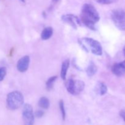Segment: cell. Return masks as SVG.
<instances>
[{
    "instance_id": "1",
    "label": "cell",
    "mask_w": 125,
    "mask_h": 125,
    "mask_svg": "<svg viewBox=\"0 0 125 125\" xmlns=\"http://www.w3.org/2000/svg\"><path fill=\"white\" fill-rule=\"evenodd\" d=\"M81 19L85 26L92 30H95V24L100 20V15L92 5L85 4L82 9Z\"/></svg>"
},
{
    "instance_id": "2",
    "label": "cell",
    "mask_w": 125,
    "mask_h": 125,
    "mask_svg": "<svg viewBox=\"0 0 125 125\" xmlns=\"http://www.w3.org/2000/svg\"><path fill=\"white\" fill-rule=\"evenodd\" d=\"M24 97L21 92L13 91L7 95L6 99L7 107L9 109L14 111L19 108L23 104Z\"/></svg>"
},
{
    "instance_id": "3",
    "label": "cell",
    "mask_w": 125,
    "mask_h": 125,
    "mask_svg": "<svg viewBox=\"0 0 125 125\" xmlns=\"http://www.w3.org/2000/svg\"><path fill=\"white\" fill-rule=\"evenodd\" d=\"M85 87L84 83L82 81L70 79L66 83V89L72 95H78L83 91Z\"/></svg>"
},
{
    "instance_id": "4",
    "label": "cell",
    "mask_w": 125,
    "mask_h": 125,
    "mask_svg": "<svg viewBox=\"0 0 125 125\" xmlns=\"http://www.w3.org/2000/svg\"><path fill=\"white\" fill-rule=\"evenodd\" d=\"M111 17L118 29L125 31V11L122 9L114 10L112 11Z\"/></svg>"
},
{
    "instance_id": "5",
    "label": "cell",
    "mask_w": 125,
    "mask_h": 125,
    "mask_svg": "<svg viewBox=\"0 0 125 125\" xmlns=\"http://www.w3.org/2000/svg\"><path fill=\"white\" fill-rule=\"evenodd\" d=\"M85 44L89 47L93 54L97 56H101L103 54L102 46L99 42L92 38H83L82 39Z\"/></svg>"
},
{
    "instance_id": "6",
    "label": "cell",
    "mask_w": 125,
    "mask_h": 125,
    "mask_svg": "<svg viewBox=\"0 0 125 125\" xmlns=\"http://www.w3.org/2000/svg\"><path fill=\"white\" fill-rule=\"evenodd\" d=\"M23 118L24 125H34V116L32 106L29 104H24L23 109Z\"/></svg>"
},
{
    "instance_id": "7",
    "label": "cell",
    "mask_w": 125,
    "mask_h": 125,
    "mask_svg": "<svg viewBox=\"0 0 125 125\" xmlns=\"http://www.w3.org/2000/svg\"><path fill=\"white\" fill-rule=\"evenodd\" d=\"M62 20L65 23L68 24L74 29L77 28V24H80V20L74 15H64L62 17Z\"/></svg>"
},
{
    "instance_id": "8",
    "label": "cell",
    "mask_w": 125,
    "mask_h": 125,
    "mask_svg": "<svg viewBox=\"0 0 125 125\" xmlns=\"http://www.w3.org/2000/svg\"><path fill=\"white\" fill-rule=\"evenodd\" d=\"M30 62V58L28 56H24L22 57L17 62V68L19 72H25L28 69Z\"/></svg>"
},
{
    "instance_id": "9",
    "label": "cell",
    "mask_w": 125,
    "mask_h": 125,
    "mask_svg": "<svg viewBox=\"0 0 125 125\" xmlns=\"http://www.w3.org/2000/svg\"><path fill=\"white\" fill-rule=\"evenodd\" d=\"M112 72L117 76H122L125 74V61L115 63L112 65Z\"/></svg>"
},
{
    "instance_id": "10",
    "label": "cell",
    "mask_w": 125,
    "mask_h": 125,
    "mask_svg": "<svg viewBox=\"0 0 125 125\" xmlns=\"http://www.w3.org/2000/svg\"><path fill=\"white\" fill-rule=\"evenodd\" d=\"M70 66V61L68 59L65 60L62 62L61 71V76L63 80H65L67 76V73Z\"/></svg>"
},
{
    "instance_id": "11",
    "label": "cell",
    "mask_w": 125,
    "mask_h": 125,
    "mask_svg": "<svg viewBox=\"0 0 125 125\" xmlns=\"http://www.w3.org/2000/svg\"><path fill=\"white\" fill-rule=\"evenodd\" d=\"M53 34V29L51 27H46L42 31L41 34V38L42 40H46L51 37Z\"/></svg>"
},
{
    "instance_id": "12",
    "label": "cell",
    "mask_w": 125,
    "mask_h": 125,
    "mask_svg": "<svg viewBox=\"0 0 125 125\" xmlns=\"http://www.w3.org/2000/svg\"><path fill=\"white\" fill-rule=\"evenodd\" d=\"M97 72V67L93 62H91L87 68L86 72L89 77H92Z\"/></svg>"
},
{
    "instance_id": "13",
    "label": "cell",
    "mask_w": 125,
    "mask_h": 125,
    "mask_svg": "<svg viewBox=\"0 0 125 125\" xmlns=\"http://www.w3.org/2000/svg\"><path fill=\"white\" fill-rule=\"evenodd\" d=\"M50 101L47 98L45 97V96L40 98L39 101V106L41 108L44 109H47L50 107Z\"/></svg>"
},
{
    "instance_id": "14",
    "label": "cell",
    "mask_w": 125,
    "mask_h": 125,
    "mask_svg": "<svg viewBox=\"0 0 125 125\" xmlns=\"http://www.w3.org/2000/svg\"><path fill=\"white\" fill-rule=\"evenodd\" d=\"M57 79V76H51V78H50L48 79V80L46 81V89L48 90H50L52 89L53 87L54 83L55 81Z\"/></svg>"
},
{
    "instance_id": "15",
    "label": "cell",
    "mask_w": 125,
    "mask_h": 125,
    "mask_svg": "<svg viewBox=\"0 0 125 125\" xmlns=\"http://www.w3.org/2000/svg\"><path fill=\"white\" fill-rule=\"evenodd\" d=\"M107 87L104 83H101L98 84V92L100 95H104L107 93Z\"/></svg>"
},
{
    "instance_id": "16",
    "label": "cell",
    "mask_w": 125,
    "mask_h": 125,
    "mask_svg": "<svg viewBox=\"0 0 125 125\" xmlns=\"http://www.w3.org/2000/svg\"><path fill=\"white\" fill-rule=\"evenodd\" d=\"M59 107L60 110L61 111V114H62V118H63V120H65L66 117V112L65 110V107H64V103H63V101L62 100H61L59 101Z\"/></svg>"
},
{
    "instance_id": "17",
    "label": "cell",
    "mask_w": 125,
    "mask_h": 125,
    "mask_svg": "<svg viewBox=\"0 0 125 125\" xmlns=\"http://www.w3.org/2000/svg\"><path fill=\"white\" fill-rule=\"evenodd\" d=\"M7 70L5 67H1L0 68V82L2 81L4 79V77L6 76Z\"/></svg>"
},
{
    "instance_id": "18",
    "label": "cell",
    "mask_w": 125,
    "mask_h": 125,
    "mask_svg": "<svg viewBox=\"0 0 125 125\" xmlns=\"http://www.w3.org/2000/svg\"><path fill=\"white\" fill-rule=\"evenodd\" d=\"M118 0H97V2L101 4H110L116 2Z\"/></svg>"
},
{
    "instance_id": "19",
    "label": "cell",
    "mask_w": 125,
    "mask_h": 125,
    "mask_svg": "<svg viewBox=\"0 0 125 125\" xmlns=\"http://www.w3.org/2000/svg\"><path fill=\"white\" fill-rule=\"evenodd\" d=\"M35 115L38 118H41V117H42L43 116L44 112L42 111H41V110H39V111H37L35 112Z\"/></svg>"
},
{
    "instance_id": "20",
    "label": "cell",
    "mask_w": 125,
    "mask_h": 125,
    "mask_svg": "<svg viewBox=\"0 0 125 125\" xmlns=\"http://www.w3.org/2000/svg\"><path fill=\"white\" fill-rule=\"evenodd\" d=\"M120 115L125 122V110H122L120 112Z\"/></svg>"
},
{
    "instance_id": "21",
    "label": "cell",
    "mask_w": 125,
    "mask_h": 125,
    "mask_svg": "<svg viewBox=\"0 0 125 125\" xmlns=\"http://www.w3.org/2000/svg\"><path fill=\"white\" fill-rule=\"evenodd\" d=\"M123 54H124V56H125V46L123 48Z\"/></svg>"
},
{
    "instance_id": "22",
    "label": "cell",
    "mask_w": 125,
    "mask_h": 125,
    "mask_svg": "<svg viewBox=\"0 0 125 125\" xmlns=\"http://www.w3.org/2000/svg\"><path fill=\"white\" fill-rule=\"evenodd\" d=\"M52 1H55V2H56V1H58V0H52Z\"/></svg>"
},
{
    "instance_id": "23",
    "label": "cell",
    "mask_w": 125,
    "mask_h": 125,
    "mask_svg": "<svg viewBox=\"0 0 125 125\" xmlns=\"http://www.w3.org/2000/svg\"><path fill=\"white\" fill-rule=\"evenodd\" d=\"M21 1H22V2H24V0H21Z\"/></svg>"
}]
</instances>
